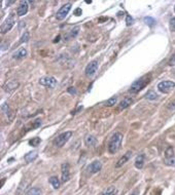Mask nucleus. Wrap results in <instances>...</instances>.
I'll return each mask as SVG.
<instances>
[{"instance_id":"nucleus-1","label":"nucleus","mask_w":175,"mask_h":195,"mask_svg":"<svg viewBox=\"0 0 175 195\" xmlns=\"http://www.w3.org/2000/svg\"><path fill=\"white\" fill-rule=\"evenodd\" d=\"M123 138V135L121 133H118V131H116V133H115L111 136L109 143H108V152L110 154H115L116 152L120 150Z\"/></svg>"},{"instance_id":"nucleus-2","label":"nucleus","mask_w":175,"mask_h":195,"mask_svg":"<svg viewBox=\"0 0 175 195\" xmlns=\"http://www.w3.org/2000/svg\"><path fill=\"white\" fill-rule=\"evenodd\" d=\"M149 79H151V75L142 76V77L139 78L138 80H136V81H134L133 83H132V85H131L130 90H129V92H130L131 93H139L149 82Z\"/></svg>"},{"instance_id":"nucleus-3","label":"nucleus","mask_w":175,"mask_h":195,"mask_svg":"<svg viewBox=\"0 0 175 195\" xmlns=\"http://www.w3.org/2000/svg\"><path fill=\"white\" fill-rule=\"evenodd\" d=\"M71 137H72V131H65V133L60 134L57 138H55V140L53 143H54V145L56 147L61 148V147H63L68 141L70 140Z\"/></svg>"},{"instance_id":"nucleus-4","label":"nucleus","mask_w":175,"mask_h":195,"mask_svg":"<svg viewBox=\"0 0 175 195\" xmlns=\"http://www.w3.org/2000/svg\"><path fill=\"white\" fill-rule=\"evenodd\" d=\"M15 14H11L9 17H7V19L4 21L3 24L1 25V33L2 34H5L8 31H11V28L15 26Z\"/></svg>"},{"instance_id":"nucleus-5","label":"nucleus","mask_w":175,"mask_h":195,"mask_svg":"<svg viewBox=\"0 0 175 195\" xmlns=\"http://www.w3.org/2000/svg\"><path fill=\"white\" fill-rule=\"evenodd\" d=\"M175 87V82L171 80H165L161 81L158 84V90L163 93H168Z\"/></svg>"},{"instance_id":"nucleus-6","label":"nucleus","mask_w":175,"mask_h":195,"mask_svg":"<svg viewBox=\"0 0 175 195\" xmlns=\"http://www.w3.org/2000/svg\"><path fill=\"white\" fill-rule=\"evenodd\" d=\"M39 84L45 87L55 88L56 85H57V80L52 76H44L39 79Z\"/></svg>"},{"instance_id":"nucleus-7","label":"nucleus","mask_w":175,"mask_h":195,"mask_svg":"<svg viewBox=\"0 0 175 195\" xmlns=\"http://www.w3.org/2000/svg\"><path fill=\"white\" fill-rule=\"evenodd\" d=\"M71 3H66L64 4L59 11H57V14H56V19L58 20V21H62V20H64L66 17H67V14H69L70 9H71Z\"/></svg>"},{"instance_id":"nucleus-8","label":"nucleus","mask_w":175,"mask_h":195,"mask_svg":"<svg viewBox=\"0 0 175 195\" xmlns=\"http://www.w3.org/2000/svg\"><path fill=\"white\" fill-rule=\"evenodd\" d=\"M98 67H99L98 61H92V62H91L90 64H88V66L86 67V70H85L86 76H87V77H93V76L96 74V72H97Z\"/></svg>"},{"instance_id":"nucleus-9","label":"nucleus","mask_w":175,"mask_h":195,"mask_svg":"<svg viewBox=\"0 0 175 195\" xmlns=\"http://www.w3.org/2000/svg\"><path fill=\"white\" fill-rule=\"evenodd\" d=\"M101 168H102V164H101V162L98 160H95V161H93L92 163L89 164L87 171H88V173H90V174H97L101 171Z\"/></svg>"},{"instance_id":"nucleus-10","label":"nucleus","mask_w":175,"mask_h":195,"mask_svg":"<svg viewBox=\"0 0 175 195\" xmlns=\"http://www.w3.org/2000/svg\"><path fill=\"white\" fill-rule=\"evenodd\" d=\"M61 169H62V182L63 183H66V182H68L70 179L69 164H68L67 162L63 163L62 166H61Z\"/></svg>"},{"instance_id":"nucleus-11","label":"nucleus","mask_w":175,"mask_h":195,"mask_svg":"<svg viewBox=\"0 0 175 195\" xmlns=\"http://www.w3.org/2000/svg\"><path fill=\"white\" fill-rule=\"evenodd\" d=\"M28 7H29V2L28 1H21L20 2V5L18 6L17 9V14L19 17L25 16L28 12Z\"/></svg>"},{"instance_id":"nucleus-12","label":"nucleus","mask_w":175,"mask_h":195,"mask_svg":"<svg viewBox=\"0 0 175 195\" xmlns=\"http://www.w3.org/2000/svg\"><path fill=\"white\" fill-rule=\"evenodd\" d=\"M19 87V82L16 81V80H11V81L6 82L5 85H4V90L7 93H11L14 90H16L17 88Z\"/></svg>"},{"instance_id":"nucleus-13","label":"nucleus","mask_w":175,"mask_h":195,"mask_svg":"<svg viewBox=\"0 0 175 195\" xmlns=\"http://www.w3.org/2000/svg\"><path fill=\"white\" fill-rule=\"evenodd\" d=\"M131 156H132V152L131 151H128L126 154H124L123 157H121L120 160L118 161V163L115 164V168H121V166H123L126 162H128L129 159L131 158Z\"/></svg>"},{"instance_id":"nucleus-14","label":"nucleus","mask_w":175,"mask_h":195,"mask_svg":"<svg viewBox=\"0 0 175 195\" xmlns=\"http://www.w3.org/2000/svg\"><path fill=\"white\" fill-rule=\"evenodd\" d=\"M26 55H27V49H20L19 50H17L16 52H14L12 58H14L15 60H22V59H24Z\"/></svg>"},{"instance_id":"nucleus-15","label":"nucleus","mask_w":175,"mask_h":195,"mask_svg":"<svg viewBox=\"0 0 175 195\" xmlns=\"http://www.w3.org/2000/svg\"><path fill=\"white\" fill-rule=\"evenodd\" d=\"M85 144L88 147H93L97 144V139L92 135H87L85 138Z\"/></svg>"},{"instance_id":"nucleus-16","label":"nucleus","mask_w":175,"mask_h":195,"mask_svg":"<svg viewBox=\"0 0 175 195\" xmlns=\"http://www.w3.org/2000/svg\"><path fill=\"white\" fill-rule=\"evenodd\" d=\"M37 157H38V152L32 151V152H29V153H27L26 155H25V160H26L27 162H32V161H34Z\"/></svg>"},{"instance_id":"nucleus-17","label":"nucleus","mask_w":175,"mask_h":195,"mask_svg":"<svg viewBox=\"0 0 175 195\" xmlns=\"http://www.w3.org/2000/svg\"><path fill=\"white\" fill-rule=\"evenodd\" d=\"M132 103H133V100H132V98H130V97H126V98H124L123 100L121 101V103H120V108H121V109H126V108H128Z\"/></svg>"},{"instance_id":"nucleus-18","label":"nucleus","mask_w":175,"mask_h":195,"mask_svg":"<svg viewBox=\"0 0 175 195\" xmlns=\"http://www.w3.org/2000/svg\"><path fill=\"white\" fill-rule=\"evenodd\" d=\"M144 165V155L143 154H140V155H138L135 159V166L136 168L138 169H141L143 168Z\"/></svg>"},{"instance_id":"nucleus-19","label":"nucleus","mask_w":175,"mask_h":195,"mask_svg":"<svg viewBox=\"0 0 175 195\" xmlns=\"http://www.w3.org/2000/svg\"><path fill=\"white\" fill-rule=\"evenodd\" d=\"M49 181H50V185L54 187V189H59L60 188L61 182H60V180L58 179V177H50Z\"/></svg>"},{"instance_id":"nucleus-20","label":"nucleus","mask_w":175,"mask_h":195,"mask_svg":"<svg viewBox=\"0 0 175 195\" xmlns=\"http://www.w3.org/2000/svg\"><path fill=\"white\" fill-rule=\"evenodd\" d=\"M158 93H157L154 90H149V92L146 93L145 95V99H147L149 101H154V100H157L158 99Z\"/></svg>"},{"instance_id":"nucleus-21","label":"nucleus","mask_w":175,"mask_h":195,"mask_svg":"<svg viewBox=\"0 0 175 195\" xmlns=\"http://www.w3.org/2000/svg\"><path fill=\"white\" fill-rule=\"evenodd\" d=\"M173 157H175L174 156V149L172 148V147H168L166 152H165V159H170V158H173Z\"/></svg>"},{"instance_id":"nucleus-22","label":"nucleus","mask_w":175,"mask_h":195,"mask_svg":"<svg viewBox=\"0 0 175 195\" xmlns=\"http://www.w3.org/2000/svg\"><path fill=\"white\" fill-rule=\"evenodd\" d=\"M26 195H41V190L39 188H31L27 191Z\"/></svg>"},{"instance_id":"nucleus-23","label":"nucleus","mask_w":175,"mask_h":195,"mask_svg":"<svg viewBox=\"0 0 175 195\" xmlns=\"http://www.w3.org/2000/svg\"><path fill=\"white\" fill-rule=\"evenodd\" d=\"M115 193H116V189L115 187L111 186V187H108L101 195H115Z\"/></svg>"},{"instance_id":"nucleus-24","label":"nucleus","mask_w":175,"mask_h":195,"mask_svg":"<svg viewBox=\"0 0 175 195\" xmlns=\"http://www.w3.org/2000/svg\"><path fill=\"white\" fill-rule=\"evenodd\" d=\"M144 23H145L147 26L153 27L154 25H156V20L151 17H144Z\"/></svg>"},{"instance_id":"nucleus-25","label":"nucleus","mask_w":175,"mask_h":195,"mask_svg":"<svg viewBox=\"0 0 175 195\" xmlns=\"http://www.w3.org/2000/svg\"><path fill=\"white\" fill-rule=\"evenodd\" d=\"M116 102H118V98L116 97H113V98H110L109 100H107L105 102V106L107 107H111V106H115Z\"/></svg>"},{"instance_id":"nucleus-26","label":"nucleus","mask_w":175,"mask_h":195,"mask_svg":"<svg viewBox=\"0 0 175 195\" xmlns=\"http://www.w3.org/2000/svg\"><path fill=\"white\" fill-rule=\"evenodd\" d=\"M29 39H30V33L25 32L24 34L22 35L21 40H20V43H26V42L29 41Z\"/></svg>"},{"instance_id":"nucleus-27","label":"nucleus","mask_w":175,"mask_h":195,"mask_svg":"<svg viewBox=\"0 0 175 195\" xmlns=\"http://www.w3.org/2000/svg\"><path fill=\"white\" fill-rule=\"evenodd\" d=\"M40 142H41L40 138H32V140L29 141V145L32 147H37L40 144Z\"/></svg>"},{"instance_id":"nucleus-28","label":"nucleus","mask_w":175,"mask_h":195,"mask_svg":"<svg viewBox=\"0 0 175 195\" xmlns=\"http://www.w3.org/2000/svg\"><path fill=\"white\" fill-rule=\"evenodd\" d=\"M1 110H2V112H3V113L5 114V115H7V116H8L9 114L11 113V109H9V107H8V105H7V104H3V105H2Z\"/></svg>"},{"instance_id":"nucleus-29","label":"nucleus","mask_w":175,"mask_h":195,"mask_svg":"<svg viewBox=\"0 0 175 195\" xmlns=\"http://www.w3.org/2000/svg\"><path fill=\"white\" fill-rule=\"evenodd\" d=\"M165 163H166L167 165L174 166V165H175V157L170 158V159H165Z\"/></svg>"},{"instance_id":"nucleus-30","label":"nucleus","mask_w":175,"mask_h":195,"mask_svg":"<svg viewBox=\"0 0 175 195\" xmlns=\"http://www.w3.org/2000/svg\"><path fill=\"white\" fill-rule=\"evenodd\" d=\"M78 30H79V28H78V27H75L74 29H72L71 31H70L69 36H70V37H75V36H76V35L78 34Z\"/></svg>"},{"instance_id":"nucleus-31","label":"nucleus","mask_w":175,"mask_h":195,"mask_svg":"<svg viewBox=\"0 0 175 195\" xmlns=\"http://www.w3.org/2000/svg\"><path fill=\"white\" fill-rule=\"evenodd\" d=\"M170 28L173 32H175V17H172L170 20Z\"/></svg>"},{"instance_id":"nucleus-32","label":"nucleus","mask_w":175,"mask_h":195,"mask_svg":"<svg viewBox=\"0 0 175 195\" xmlns=\"http://www.w3.org/2000/svg\"><path fill=\"white\" fill-rule=\"evenodd\" d=\"M133 22H134V20L132 19V17L130 16H127L126 17V23H127V26H131L132 24H133Z\"/></svg>"},{"instance_id":"nucleus-33","label":"nucleus","mask_w":175,"mask_h":195,"mask_svg":"<svg viewBox=\"0 0 175 195\" xmlns=\"http://www.w3.org/2000/svg\"><path fill=\"white\" fill-rule=\"evenodd\" d=\"M67 90H68V93H71V95H76V90H75L74 87H69Z\"/></svg>"},{"instance_id":"nucleus-34","label":"nucleus","mask_w":175,"mask_h":195,"mask_svg":"<svg viewBox=\"0 0 175 195\" xmlns=\"http://www.w3.org/2000/svg\"><path fill=\"white\" fill-rule=\"evenodd\" d=\"M82 12H83V11H82V8H76V9L74 11V14H75V16L78 17V16H80V14H82Z\"/></svg>"},{"instance_id":"nucleus-35","label":"nucleus","mask_w":175,"mask_h":195,"mask_svg":"<svg viewBox=\"0 0 175 195\" xmlns=\"http://www.w3.org/2000/svg\"><path fill=\"white\" fill-rule=\"evenodd\" d=\"M169 65H170V66H175V54H174L173 57L171 58V60H170Z\"/></svg>"},{"instance_id":"nucleus-36","label":"nucleus","mask_w":175,"mask_h":195,"mask_svg":"<svg viewBox=\"0 0 175 195\" xmlns=\"http://www.w3.org/2000/svg\"><path fill=\"white\" fill-rule=\"evenodd\" d=\"M12 3H15V1H8V2H6L7 5H9V4H12Z\"/></svg>"},{"instance_id":"nucleus-37","label":"nucleus","mask_w":175,"mask_h":195,"mask_svg":"<svg viewBox=\"0 0 175 195\" xmlns=\"http://www.w3.org/2000/svg\"><path fill=\"white\" fill-rule=\"evenodd\" d=\"M59 39H60V36H58L57 38H56V40H55V42H58V41H59Z\"/></svg>"},{"instance_id":"nucleus-38","label":"nucleus","mask_w":175,"mask_h":195,"mask_svg":"<svg viewBox=\"0 0 175 195\" xmlns=\"http://www.w3.org/2000/svg\"><path fill=\"white\" fill-rule=\"evenodd\" d=\"M131 195H137V193H136V192H134V193H132Z\"/></svg>"},{"instance_id":"nucleus-39","label":"nucleus","mask_w":175,"mask_h":195,"mask_svg":"<svg viewBox=\"0 0 175 195\" xmlns=\"http://www.w3.org/2000/svg\"><path fill=\"white\" fill-rule=\"evenodd\" d=\"M174 11H175V6H174Z\"/></svg>"}]
</instances>
